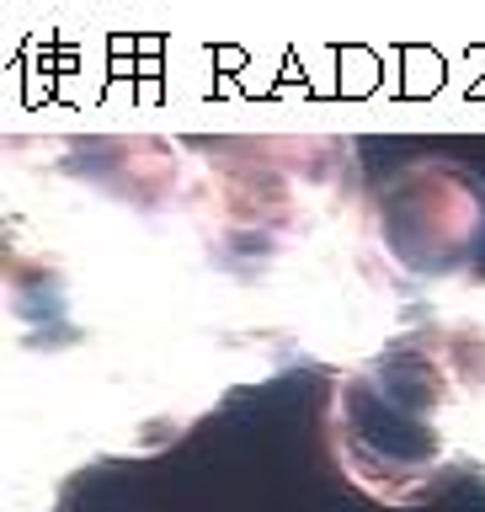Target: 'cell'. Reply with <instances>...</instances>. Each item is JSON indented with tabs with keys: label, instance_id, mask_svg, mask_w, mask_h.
I'll return each instance as SVG.
<instances>
[{
	"label": "cell",
	"instance_id": "obj_2",
	"mask_svg": "<svg viewBox=\"0 0 485 512\" xmlns=\"http://www.w3.org/2000/svg\"><path fill=\"white\" fill-rule=\"evenodd\" d=\"M198 144L208 320L240 390L288 368H352L411 331L363 251V155L347 134Z\"/></svg>",
	"mask_w": 485,
	"mask_h": 512
},
{
	"label": "cell",
	"instance_id": "obj_5",
	"mask_svg": "<svg viewBox=\"0 0 485 512\" xmlns=\"http://www.w3.org/2000/svg\"><path fill=\"white\" fill-rule=\"evenodd\" d=\"M363 251L406 326L459 299L485 251V182L459 160H411L363 198Z\"/></svg>",
	"mask_w": 485,
	"mask_h": 512
},
{
	"label": "cell",
	"instance_id": "obj_1",
	"mask_svg": "<svg viewBox=\"0 0 485 512\" xmlns=\"http://www.w3.org/2000/svg\"><path fill=\"white\" fill-rule=\"evenodd\" d=\"M230 390L198 262L0 251V512H54L96 459L166 454Z\"/></svg>",
	"mask_w": 485,
	"mask_h": 512
},
{
	"label": "cell",
	"instance_id": "obj_6",
	"mask_svg": "<svg viewBox=\"0 0 485 512\" xmlns=\"http://www.w3.org/2000/svg\"><path fill=\"white\" fill-rule=\"evenodd\" d=\"M480 475H485V459H480Z\"/></svg>",
	"mask_w": 485,
	"mask_h": 512
},
{
	"label": "cell",
	"instance_id": "obj_4",
	"mask_svg": "<svg viewBox=\"0 0 485 512\" xmlns=\"http://www.w3.org/2000/svg\"><path fill=\"white\" fill-rule=\"evenodd\" d=\"M326 443L336 470L379 507L427 502L470 464V395L432 320L336 374Z\"/></svg>",
	"mask_w": 485,
	"mask_h": 512
},
{
	"label": "cell",
	"instance_id": "obj_3",
	"mask_svg": "<svg viewBox=\"0 0 485 512\" xmlns=\"http://www.w3.org/2000/svg\"><path fill=\"white\" fill-rule=\"evenodd\" d=\"M0 224H6V246L70 256V262L198 251V144L150 128L6 139Z\"/></svg>",
	"mask_w": 485,
	"mask_h": 512
}]
</instances>
